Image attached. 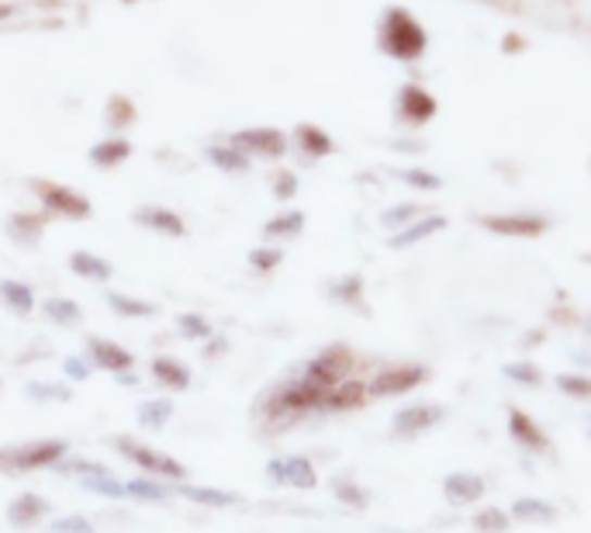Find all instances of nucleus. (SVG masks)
<instances>
[{
    "mask_svg": "<svg viewBox=\"0 0 591 533\" xmlns=\"http://www.w3.org/2000/svg\"><path fill=\"white\" fill-rule=\"evenodd\" d=\"M322 406H326V392H318L315 385H309V381L298 374L266 395L260 412L266 419H274V423H294V419L309 416V412H322Z\"/></svg>",
    "mask_w": 591,
    "mask_h": 533,
    "instance_id": "f257e3e1",
    "label": "nucleus"
},
{
    "mask_svg": "<svg viewBox=\"0 0 591 533\" xmlns=\"http://www.w3.org/2000/svg\"><path fill=\"white\" fill-rule=\"evenodd\" d=\"M66 441H32V444H17V447H0V471H42V468H55L60 461H66Z\"/></svg>",
    "mask_w": 591,
    "mask_h": 533,
    "instance_id": "f03ea898",
    "label": "nucleus"
},
{
    "mask_svg": "<svg viewBox=\"0 0 591 533\" xmlns=\"http://www.w3.org/2000/svg\"><path fill=\"white\" fill-rule=\"evenodd\" d=\"M353 364H356V357L347 343H332V347L318 350L309 364H304L301 377L309 381V385H315L318 392H329L339 385V381L353 377Z\"/></svg>",
    "mask_w": 591,
    "mask_h": 533,
    "instance_id": "7ed1b4c3",
    "label": "nucleus"
},
{
    "mask_svg": "<svg viewBox=\"0 0 591 533\" xmlns=\"http://www.w3.org/2000/svg\"><path fill=\"white\" fill-rule=\"evenodd\" d=\"M426 381H429L426 364H391L370 377L367 398H398V395L415 392L418 385H426Z\"/></svg>",
    "mask_w": 591,
    "mask_h": 533,
    "instance_id": "20e7f679",
    "label": "nucleus"
},
{
    "mask_svg": "<svg viewBox=\"0 0 591 533\" xmlns=\"http://www.w3.org/2000/svg\"><path fill=\"white\" fill-rule=\"evenodd\" d=\"M380 42H385V49L394 55V60H415V55H423V49H426V35L405 11H391Z\"/></svg>",
    "mask_w": 591,
    "mask_h": 533,
    "instance_id": "39448f33",
    "label": "nucleus"
},
{
    "mask_svg": "<svg viewBox=\"0 0 591 533\" xmlns=\"http://www.w3.org/2000/svg\"><path fill=\"white\" fill-rule=\"evenodd\" d=\"M118 450L128 457L131 464H139L142 471L156 474V479H166V482H184V479H187V468L177 461V457L152 450V447H146V444H139V441H131V436H122V441H118Z\"/></svg>",
    "mask_w": 591,
    "mask_h": 533,
    "instance_id": "423d86ee",
    "label": "nucleus"
},
{
    "mask_svg": "<svg viewBox=\"0 0 591 533\" xmlns=\"http://www.w3.org/2000/svg\"><path fill=\"white\" fill-rule=\"evenodd\" d=\"M447 419V409L440 402H412V406H402L391 419V433L402 436V441H415V436H423L429 430H436Z\"/></svg>",
    "mask_w": 591,
    "mask_h": 533,
    "instance_id": "0eeeda50",
    "label": "nucleus"
},
{
    "mask_svg": "<svg viewBox=\"0 0 591 533\" xmlns=\"http://www.w3.org/2000/svg\"><path fill=\"white\" fill-rule=\"evenodd\" d=\"M38 201H42L49 212L63 215V219H90V201L76 190L63 187V184H52V181H32Z\"/></svg>",
    "mask_w": 591,
    "mask_h": 533,
    "instance_id": "6e6552de",
    "label": "nucleus"
},
{
    "mask_svg": "<svg viewBox=\"0 0 591 533\" xmlns=\"http://www.w3.org/2000/svg\"><path fill=\"white\" fill-rule=\"evenodd\" d=\"M508 436H512V444L526 454H532V457L554 454V444H550L546 430L523 409H508Z\"/></svg>",
    "mask_w": 591,
    "mask_h": 533,
    "instance_id": "1a4fd4ad",
    "label": "nucleus"
},
{
    "mask_svg": "<svg viewBox=\"0 0 591 533\" xmlns=\"http://www.w3.org/2000/svg\"><path fill=\"white\" fill-rule=\"evenodd\" d=\"M266 479L274 485H291V488L309 492L318 485V471L304 454H294V457H277V461L266 464Z\"/></svg>",
    "mask_w": 591,
    "mask_h": 533,
    "instance_id": "9d476101",
    "label": "nucleus"
},
{
    "mask_svg": "<svg viewBox=\"0 0 591 533\" xmlns=\"http://www.w3.org/2000/svg\"><path fill=\"white\" fill-rule=\"evenodd\" d=\"M485 492H488V482H485V474H478V471H450L443 479V499L453 509L481 503Z\"/></svg>",
    "mask_w": 591,
    "mask_h": 533,
    "instance_id": "9b49d317",
    "label": "nucleus"
},
{
    "mask_svg": "<svg viewBox=\"0 0 591 533\" xmlns=\"http://www.w3.org/2000/svg\"><path fill=\"white\" fill-rule=\"evenodd\" d=\"M232 146L242 152V157L277 160V157H284V149H288V139H284L277 128H246L232 136Z\"/></svg>",
    "mask_w": 591,
    "mask_h": 533,
    "instance_id": "f8f14e48",
    "label": "nucleus"
},
{
    "mask_svg": "<svg viewBox=\"0 0 591 533\" xmlns=\"http://www.w3.org/2000/svg\"><path fill=\"white\" fill-rule=\"evenodd\" d=\"M481 225L502 239H532L546 233V222L537 215H491V219H481Z\"/></svg>",
    "mask_w": 591,
    "mask_h": 533,
    "instance_id": "ddd939ff",
    "label": "nucleus"
},
{
    "mask_svg": "<svg viewBox=\"0 0 591 533\" xmlns=\"http://www.w3.org/2000/svg\"><path fill=\"white\" fill-rule=\"evenodd\" d=\"M90 347V360L104 371H114V374H131V368H136V357H131L122 343H111L104 336H90L87 339Z\"/></svg>",
    "mask_w": 591,
    "mask_h": 533,
    "instance_id": "4468645a",
    "label": "nucleus"
},
{
    "mask_svg": "<svg viewBox=\"0 0 591 533\" xmlns=\"http://www.w3.org/2000/svg\"><path fill=\"white\" fill-rule=\"evenodd\" d=\"M46 517H52V506L49 499H42L38 492H22L17 499H11L8 506V523L17 530H28L35 523H42Z\"/></svg>",
    "mask_w": 591,
    "mask_h": 533,
    "instance_id": "2eb2a0df",
    "label": "nucleus"
},
{
    "mask_svg": "<svg viewBox=\"0 0 591 533\" xmlns=\"http://www.w3.org/2000/svg\"><path fill=\"white\" fill-rule=\"evenodd\" d=\"M364 402H367V385L360 377H347L326 392V406H322V412H353V409H364Z\"/></svg>",
    "mask_w": 591,
    "mask_h": 533,
    "instance_id": "dca6fc26",
    "label": "nucleus"
},
{
    "mask_svg": "<svg viewBox=\"0 0 591 533\" xmlns=\"http://www.w3.org/2000/svg\"><path fill=\"white\" fill-rule=\"evenodd\" d=\"M508 517H512V523H532V526L543 523V526H550V523H557V506L540 499V495H523V499L512 503Z\"/></svg>",
    "mask_w": 591,
    "mask_h": 533,
    "instance_id": "f3484780",
    "label": "nucleus"
},
{
    "mask_svg": "<svg viewBox=\"0 0 591 533\" xmlns=\"http://www.w3.org/2000/svg\"><path fill=\"white\" fill-rule=\"evenodd\" d=\"M136 222L152 228V233H163V236H184L187 225L177 212H166V208H142L136 212Z\"/></svg>",
    "mask_w": 591,
    "mask_h": 533,
    "instance_id": "a211bd4d",
    "label": "nucleus"
},
{
    "mask_svg": "<svg viewBox=\"0 0 591 533\" xmlns=\"http://www.w3.org/2000/svg\"><path fill=\"white\" fill-rule=\"evenodd\" d=\"M152 377H156L163 388H174V392L190 388V371H187V364H180L177 357H156V360H152Z\"/></svg>",
    "mask_w": 591,
    "mask_h": 533,
    "instance_id": "6ab92c4d",
    "label": "nucleus"
},
{
    "mask_svg": "<svg viewBox=\"0 0 591 533\" xmlns=\"http://www.w3.org/2000/svg\"><path fill=\"white\" fill-rule=\"evenodd\" d=\"M398 101H402V114H405L408 122H415V125L418 122H429L432 114H436V101L429 98L426 90H418V87H405Z\"/></svg>",
    "mask_w": 591,
    "mask_h": 533,
    "instance_id": "aec40b11",
    "label": "nucleus"
},
{
    "mask_svg": "<svg viewBox=\"0 0 591 533\" xmlns=\"http://www.w3.org/2000/svg\"><path fill=\"white\" fill-rule=\"evenodd\" d=\"M70 271H73L76 277H87V281H108L114 266H111L108 260H101V257L76 250V253L70 257Z\"/></svg>",
    "mask_w": 591,
    "mask_h": 533,
    "instance_id": "412c9836",
    "label": "nucleus"
},
{
    "mask_svg": "<svg viewBox=\"0 0 591 533\" xmlns=\"http://www.w3.org/2000/svg\"><path fill=\"white\" fill-rule=\"evenodd\" d=\"M440 228H447V219H440V215L423 219V222H415V225L402 228V233H398V236L391 239V246H394V250H405V246L423 243V239H429L432 233H440Z\"/></svg>",
    "mask_w": 591,
    "mask_h": 533,
    "instance_id": "4be33fe9",
    "label": "nucleus"
},
{
    "mask_svg": "<svg viewBox=\"0 0 591 533\" xmlns=\"http://www.w3.org/2000/svg\"><path fill=\"white\" fill-rule=\"evenodd\" d=\"M0 298H4L8 309L17 315H28L35 309V292L22 281H0Z\"/></svg>",
    "mask_w": 591,
    "mask_h": 533,
    "instance_id": "5701e85b",
    "label": "nucleus"
},
{
    "mask_svg": "<svg viewBox=\"0 0 591 533\" xmlns=\"http://www.w3.org/2000/svg\"><path fill=\"white\" fill-rule=\"evenodd\" d=\"M184 499L201 503V506H236L239 495L236 492H222V488H204V485H180L177 488Z\"/></svg>",
    "mask_w": 591,
    "mask_h": 533,
    "instance_id": "b1692460",
    "label": "nucleus"
},
{
    "mask_svg": "<svg viewBox=\"0 0 591 533\" xmlns=\"http://www.w3.org/2000/svg\"><path fill=\"white\" fill-rule=\"evenodd\" d=\"M502 374L508 381H516V385H523V388H543V381H546L543 368L532 364V360H512V364L502 368Z\"/></svg>",
    "mask_w": 591,
    "mask_h": 533,
    "instance_id": "393cba45",
    "label": "nucleus"
},
{
    "mask_svg": "<svg viewBox=\"0 0 591 533\" xmlns=\"http://www.w3.org/2000/svg\"><path fill=\"white\" fill-rule=\"evenodd\" d=\"M470 526H474V533H508L512 517L499 506H485L470 517Z\"/></svg>",
    "mask_w": 591,
    "mask_h": 533,
    "instance_id": "a878e982",
    "label": "nucleus"
},
{
    "mask_svg": "<svg viewBox=\"0 0 591 533\" xmlns=\"http://www.w3.org/2000/svg\"><path fill=\"white\" fill-rule=\"evenodd\" d=\"M108 305L118 315H125V319H149V315H156V305L152 301H142V298H128V295H122V292H111L108 295Z\"/></svg>",
    "mask_w": 591,
    "mask_h": 533,
    "instance_id": "bb28decb",
    "label": "nucleus"
},
{
    "mask_svg": "<svg viewBox=\"0 0 591 533\" xmlns=\"http://www.w3.org/2000/svg\"><path fill=\"white\" fill-rule=\"evenodd\" d=\"M128 152H131V146L125 139H104V142H98L90 149V160L98 166H118V163L128 160Z\"/></svg>",
    "mask_w": 591,
    "mask_h": 533,
    "instance_id": "cd10ccee",
    "label": "nucleus"
},
{
    "mask_svg": "<svg viewBox=\"0 0 591 533\" xmlns=\"http://www.w3.org/2000/svg\"><path fill=\"white\" fill-rule=\"evenodd\" d=\"M304 228V215L301 212H288V215H277L263 225L266 239H294L298 233Z\"/></svg>",
    "mask_w": 591,
    "mask_h": 533,
    "instance_id": "c85d7f7f",
    "label": "nucleus"
},
{
    "mask_svg": "<svg viewBox=\"0 0 591 533\" xmlns=\"http://www.w3.org/2000/svg\"><path fill=\"white\" fill-rule=\"evenodd\" d=\"M298 142H301L304 152H309V157H329V152H332V139L315 125H301L298 128Z\"/></svg>",
    "mask_w": 591,
    "mask_h": 533,
    "instance_id": "c756f323",
    "label": "nucleus"
},
{
    "mask_svg": "<svg viewBox=\"0 0 591 533\" xmlns=\"http://www.w3.org/2000/svg\"><path fill=\"white\" fill-rule=\"evenodd\" d=\"M554 385L567 398H578V402H591V374H557Z\"/></svg>",
    "mask_w": 591,
    "mask_h": 533,
    "instance_id": "7c9ffc66",
    "label": "nucleus"
},
{
    "mask_svg": "<svg viewBox=\"0 0 591 533\" xmlns=\"http://www.w3.org/2000/svg\"><path fill=\"white\" fill-rule=\"evenodd\" d=\"M42 309H46V315H49V319L60 322V326H76V322L84 319L80 305L70 301V298H49V301L42 305Z\"/></svg>",
    "mask_w": 591,
    "mask_h": 533,
    "instance_id": "2f4dec72",
    "label": "nucleus"
},
{
    "mask_svg": "<svg viewBox=\"0 0 591 533\" xmlns=\"http://www.w3.org/2000/svg\"><path fill=\"white\" fill-rule=\"evenodd\" d=\"M332 492H336V499L347 503L350 509H367V503H370V492L364 485L350 482V479H336L332 482Z\"/></svg>",
    "mask_w": 591,
    "mask_h": 533,
    "instance_id": "473e14b6",
    "label": "nucleus"
},
{
    "mask_svg": "<svg viewBox=\"0 0 591 533\" xmlns=\"http://www.w3.org/2000/svg\"><path fill=\"white\" fill-rule=\"evenodd\" d=\"M84 488H90V492H98V495H111V499H125V482H118L114 474L104 468V471H98V474H87L84 479Z\"/></svg>",
    "mask_w": 591,
    "mask_h": 533,
    "instance_id": "72a5a7b5",
    "label": "nucleus"
},
{
    "mask_svg": "<svg viewBox=\"0 0 591 533\" xmlns=\"http://www.w3.org/2000/svg\"><path fill=\"white\" fill-rule=\"evenodd\" d=\"M169 416H174V402H169V398H156V402H146L139 409V423L149 430H160L169 423Z\"/></svg>",
    "mask_w": 591,
    "mask_h": 533,
    "instance_id": "f704fd0d",
    "label": "nucleus"
},
{
    "mask_svg": "<svg viewBox=\"0 0 591 533\" xmlns=\"http://www.w3.org/2000/svg\"><path fill=\"white\" fill-rule=\"evenodd\" d=\"M329 295L332 301H342V305H360V298H364V281H360V274H347L332 284Z\"/></svg>",
    "mask_w": 591,
    "mask_h": 533,
    "instance_id": "c9c22d12",
    "label": "nucleus"
},
{
    "mask_svg": "<svg viewBox=\"0 0 591 533\" xmlns=\"http://www.w3.org/2000/svg\"><path fill=\"white\" fill-rule=\"evenodd\" d=\"M42 228H46L42 215H14L11 219V236L22 239V243H35L38 236H42Z\"/></svg>",
    "mask_w": 591,
    "mask_h": 533,
    "instance_id": "e433bc0d",
    "label": "nucleus"
},
{
    "mask_svg": "<svg viewBox=\"0 0 591 533\" xmlns=\"http://www.w3.org/2000/svg\"><path fill=\"white\" fill-rule=\"evenodd\" d=\"M125 492L136 495V499H146V503H163V499H169V488L160 485V482H149V479H131V482H125Z\"/></svg>",
    "mask_w": 591,
    "mask_h": 533,
    "instance_id": "4c0bfd02",
    "label": "nucleus"
},
{
    "mask_svg": "<svg viewBox=\"0 0 591 533\" xmlns=\"http://www.w3.org/2000/svg\"><path fill=\"white\" fill-rule=\"evenodd\" d=\"M208 157H212V163H215V166H222V170H232V174H239V170L250 166V157H242V152H239L236 146H232V149L212 146V149H208Z\"/></svg>",
    "mask_w": 591,
    "mask_h": 533,
    "instance_id": "58836bf2",
    "label": "nucleus"
},
{
    "mask_svg": "<svg viewBox=\"0 0 591 533\" xmlns=\"http://www.w3.org/2000/svg\"><path fill=\"white\" fill-rule=\"evenodd\" d=\"M177 330H180V336L184 339H208L212 336V322H208L204 315H180L177 319Z\"/></svg>",
    "mask_w": 591,
    "mask_h": 533,
    "instance_id": "ea45409f",
    "label": "nucleus"
},
{
    "mask_svg": "<svg viewBox=\"0 0 591 533\" xmlns=\"http://www.w3.org/2000/svg\"><path fill=\"white\" fill-rule=\"evenodd\" d=\"M280 260H284V253L280 250H271V246H260V250H253L250 253V263L256 266V271H274V266H280Z\"/></svg>",
    "mask_w": 591,
    "mask_h": 533,
    "instance_id": "a19ab883",
    "label": "nucleus"
},
{
    "mask_svg": "<svg viewBox=\"0 0 591 533\" xmlns=\"http://www.w3.org/2000/svg\"><path fill=\"white\" fill-rule=\"evenodd\" d=\"M418 215V204H402V208H391L385 215V225H405Z\"/></svg>",
    "mask_w": 591,
    "mask_h": 533,
    "instance_id": "79ce46f5",
    "label": "nucleus"
},
{
    "mask_svg": "<svg viewBox=\"0 0 591 533\" xmlns=\"http://www.w3.org/2000/svg\"><path fill=\"white\" fill-rule=\"evenodd\" d=\"M52 530H55V533H90L93 526H90L84 517H66V520H60V523H52Z\"/></svg>",
    "mask_w": 591,
    "mask_h": 533,
    "instance_id": "37998d69",
    "label": "nucleus"
},
{
    "mask_svg": "<svg viewBox=\"0 0 591 533\" xmlns=\"http://www.w3.org/2000/svg\"><path fill=\"white\" fill-rule=\"evenodd\" d=\"M28 395L32 398H70V388H63V385H32Z\"/></svg>",
    "mask_w": 591,
    "mask_h": 533,
    "instance_id": "c03bdc74",
    "label": "nucleus"
},
{
    "mask_svg": "<svg viewBox=\"0 0 591 533\" xmlns=\"http://www.w3.org/2000/svg\"><path fill=\"white\" fill-rule=\"evenodd\" d=\"M405 181H408L412 187H429V190L440 187V181H436L432 174H426V170H405Z\"/></svg>",
    "mask_w": 591,
    "mask_h": 533,
    "instance_id": "a18cd8bd",
    "label": "nucleus"
},
{
    "mask_svg": "<svg viewBox=\"0 0 591 533\" xmlns=\"http://www.w3.org/2000/svg\"><path fill=\"white\" fill-rule=\"evenodd\" d=\"M66 374L76 377V381H80V377H90V364H84L80 357H73V360H66Z\"/></svg>",
    "mask_w": 591,
    "mask_h": 533,
    "instance_id": "49530a36",
    "label": "nucleus"
},
{
    "mask_svg": "<svg viewBox=\"0 0 591 533\" xmlns=\"http://www.w3.org/2000/svg\"><path fill=\"white\" fill-rule=\"evenodd\" d=\"M294 190H298V184H294L291 174H280V177H277V198H291Z\"/></svg>",
    "mask_w": 591,
    "mask_h": 533,
    "instance_id": "de8ad7c7",
    "label": "nucleus"
},
{
    "mask_svg": "<svg viewBox=\"0 0 591 533\" xmlns=\"http://www.w3.org/2000/svg\"><path fill=\"white\" fill-rule=\"evenodd\" d=\"M588 430H591V419H588Z\"/></svg>",
    "mask_w": 591,
    "mask_h": 533,
    "instance_id": "09e8293b",
    "label": "nucleus"
}]
</instances>
